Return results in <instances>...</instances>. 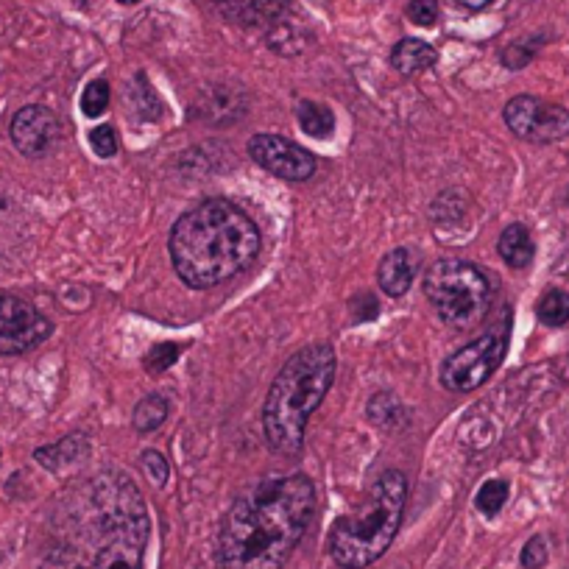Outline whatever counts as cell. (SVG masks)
Returning a JSON list of instances; mask_svg holds the SVG:
<instances>
[{"mask_svg":"<svg viewBox=\"0 0 569 569\" xmlns=\"http://www.w3.org/2000/svg\"><path fill=\"white\" fill-rule=\"evenodd\" d=\"M316 508L305 475H268L229 508L218 539L224 569H282L302 542Z\"/></svg>","mask_w":569,"mask_h":569,"instance_id":"7a4b0ae2","label":"cell"},{"mask_svg":"<svg viewBox=\"0 0 569 569\" xmlns=\"http://www.w3.org/2000/svg\"><path fill=\"white\" fill-rule=\"evenodd\" d=\"M539 318L547 327H564L569 321V293L547 291L539 302Z\"/></svg>","mask_w":569,"mask_h":569,"instance_id":"ac0fdd59","label":"cell"},{"mask_svg":"<svg viewBox=\"0 0 569 569\" xmlns=\"http://www.w3.org/2000/svg\"><path fill=\"white\" fill-rule=\"evenodd\" d=\"M310 3H316V6H327V0H310Z\"/></svg>","mask_w":569,"mask_h":569,"instance_id":"f546056e","label":"cell"},{"mask_svg":"<svg viewBox=\"0 0 569 569\" xmlns=\"http://www.w3.org/2000/svg\"><path fill=\"white\" fill-rule=\"evenodd\" d=\"M140 461H143V469H146V475L151 477L154 486H165V483H168L171 466H168V461H165L157 450H146L140 455Z\"/></svg>","mask_w":569,"mask_h":569,"instance_id":"cb8c5ba5","label":"cell"},{"mask_svg":"<svg viewBox=\"0 0 569 569\" xmlns=\"http://www.w3.org/2000/svg\"><path fill=\"white\" fill-rule=\"evenodd\" d=\"M547 564V544L542 536H533L525 547H522V567L539 569Z\"/></svg>","mask_w":569,"mask_h":569,"instance_id":"484cf974","label":"cell"},{"mask_svg":"<svg viewBox=\"0 0 569 569\" xmlns=\"http://www.w3.org/2000/svg\"><path fill=\"white\" fill-rule=\"evenodd\" d=\"M408 500V480L399 469H388L374 480L363 503L335 522L330 533L332 558L346 569L374 564L397 536Z\"/></svg>","mask_w":569,"mask_h":569,"instance_id":"5b68a950","label":"cell"},{"mask_svg":"<svg viewBox=\"0 0 569 569\" xmlns=\"http://www.w3.org/2000/svg\"><path fill=\"white\" fill-rule=\"evenodd\" d=\"M148 536L146 500L132 477L98 472L62 497L40 569H143Z\"/></svg>","mask_w":569,"mask_h":569,"instance_id":"6da1fadb","label":"cell"},{"mask_svg":"<svg viewBox=\"0 0 569 569\" xmlns=\"http://www.w3.org/2000/svg\"><path fill=\"white\" fill-rule=\"evenodd\" d=\"M249 154L260 168L285 182H307L316 173V157L279 134H254L249 140Z\"/></svg>","mask_w":569,"mask_h":569,"instance_id":"30bf717a","label":"cell"},{"mask_svg":"<svg viewBox=\"0 0 569 569\" xmlns=\"http://www.w3.org/2000/svg\"><path fill=\"white\" fill-rule=\"evenodd\" d=\"M436 59H438V53L430 42L413 40V37L397 42V48L391 51V65H394V70L402 73V76H416V73H424L427 67L436 65Z\"/></svg>","mask_w":569,"mask_h":569,"instance_id":"4fadbf2b","label":"cell"},{"mask_svg":"<svg viewBox=\"0 0 569 569\" xmlns=\"http://www.w3.org/2000/svg\"><path fill=\"white\" fill-rule=\"evenodd\" d=\"M497 252L503 257L505 263L514 265V268H525L533 260V238L530 232L522 224H511L508 229H503L500 235V243H497Z\"/></svg>","mask_w":569,"mask_h":569,"instance_id":"9a60e30c","label":"cell"},{"mask_svg":"<svg viewBox=\"0 0 569 569\" xmlns=\"http://www.w3.org/2000/svg\"><path fill=\"white\" fill-rule=\"evenodd\" d=\"M179 355H182V346H179V344H157L146 355V360H143V366H146V369L151 371V374H159V371L171 369L173 363L179 360Z\"/></svg>","mask_w":569,"mask_h":569,"instance_id":"44dd1931","label":"cell"},{"mask_svg":"<svg viewBox=\"0 0 569 569\" xmlns=\"http://www.w3.org/2000/svg\"><path fill=\"white\" fill-rule=\"evenodd\" d=\"M168 249L179 279L207 291L252 263L260 252V232L238 204L207 199L176 221Z\"/></svg>","mask_w":569,"mask_h":569,"instance_id":"3957f363","label":"cell"},{"mask_svg":"<svg viewBox=\"0 0 569 569\" xmlns=\"http://www.w3.org/2000/svg\"><path fill=\"white\" fill-rule=\"evenodd\" d=\"M48 335L51 321L37 307L20 296L0 293V355H23Z\"/></svg>","mask_w":569,"mask_h":569,"instance_id":"9c48e42d","label":"cell"},{"mask_svg":"<svg viewBox=\"0 0 569 569\" xmlns=\"http://www.w3.org/2000/svg\"><path fill=\"white\" fill-rule=\"evenodd\" d=\"M377 282L388 296H405L413 285V263L408 249H394L383 257Z\"/></svg>","mask_w":569,"mask_h":569,"instance_id":"7c38bea8","label":"cell"},{"mask_svg":"<svg viewBox=\"0 0 569 569\" xmlns=\"http://www.w3.org/2000/svg\"><path fill=\"white\" fill-rule=\"evenodd\" d=\"M90 146L98 157H115L118 154V134L112 126H95L93 132H90Z\"/></svg>","mask_w":569,"mask_h":569,"instance_id":"7402d4cb","label":"cell"},{"mask_svg":"<svg viewBox=\"0 0 569 569\" xmlns=\"http://www.w3.org/2000/svg\"><path fill=\"white\" fill-rule=\"evenodd\" d=\"M505 500H508V483L505 480H486L480 486V491H477L475 505L483 517H497Z\"/></svg>","mask_w":569,"mask_h":569,"instance_id":"d6986e66","label":"cell"},{"mask_svg":"<svg viewBox=\"0 0 569 569\" xmlns=\"http://www.w3.org/2000/svg\"><path fill=\"white\" fill-rule=\"evenodd\" d=\"M536 45H539V40L533 42H514V45H508L503 51V65L505 67H522L528 65L530 59H533V53H536Z\"/></svg>","mask_w":569,"mask_h":569,"instance_id":"4316f807","label":"cell"},{"mask_svg":"<svg viewBox=\"0 0 569 569\" xmlns=\"http://www.w3.org/2000/svg\"><path fill=\"white\" fill-rule=\"evenodd\" d=\"M505 349H508V338H505L503 330L480 335L477 341L452 352L450 358L441 363V385L447 391H455V394L475 391L500 369Z\"/></svg>","mask_w":569,"mask_h":569,"instance_id":"52a82bcc","label":"cell"},{"mask_svg":"<svg viewBox=\"0 0 569 569\" xmlns=\"http://www.w3.org/2000/svg\"><path fill=\"white\" fill-rule=\"evenodd\" d=\"M59 120L48 106H23L12 120V143L23 157H45L59 143Z\"/></svg>","mask_w":569,"mask_h":569,"instance_id":"8fae6325","label":"cell"},{"mask_svg":"<svg viewBox=\"0 0 569 569\" xmlns=\"http://www.w3.org/2000/svg\"><path fill=\"white\" fill-rule=\"evenodd\" d=\"M505 126L528 143H556L569 134V112L533 95L511 98L503 112Z\"/></svg>","mask_w":569,"mask_h":569,"instance_id":"ba28073f","label":"cell"},{"mask_svg":"<svg viewBox=\"0 0 569 569\" xmlns=\"http://www.w3.org/2000/svg\"><path fill=\"white\" fill-rule=\"evenodd\" d=\"M369 416L371 422L377 424H394L391 419H397L399 416L397 399L391 397V394H377V397L369 402Z\"/></svg>","mask_w":569,"mask_h":569,"instance_id":"603a6c76","label":"cell"},{"mask_svg":"<svg viewBox=\"0 0 569 569\" xmlns=\"http://www.w3.org/2000/svg\"><path fill=\"white\" fill-rule=\"evenodd\" d=\"M424 296L447 327L466 330L486 316L494 288L477 265L458 257H441L424 274Z\"/></svg>","mask_w":569,"mask_h":569,"instance_id":"8992f818","label":"cell"},{"mask_svg":"<svg viewBox=\"0 0 569 569\" xmlns=\"http://www.w3.org/2000/svg\"><path fill=\"white\" fill-rule=\"evenodd\" d=\"M455 3L469 9V12H483V9H489L491 3H497V0H455Z\"/></svg>","mask_w":569,"mask_h":569,"instance_id":"83f0119b","label":"cell"},{"mask_svg":"<svg viewBox=\"0 0 569 569\" xmlns=\"http://www.w3.org/2000/svg\"><path fill=\"white\" fill-rule=\"evenodd\" d=\"M106 106H109V84L104 79L90 81L81 95V112L87 118H98V115H104Z\"/></svg>","mask_w":569,"mask_h":569,"instance_id":"ffe728a7","label":"cell"},{"mask_svg":"<svg viewBox=\"0 0 569 569\" xmlns=\"http://www.w3.org/2000/svg\"><path fill=\"white\" fill-rule=\"evenodd\" d=\"M87 452H90L87 438L70 436V438H62V441H56V444H51V447H42V450H37L34 452V458H37L45 469L59 472V469H65V466H76L79 461H84V458H87Z\"/></svg>","mask_w":569,"mask_h":569,"instance_id":"5bb4252c","label":"cell"},{"mask_svg":"<svg viewBox=\"0 0 569 569\" xmlns=\"http://www.w3.org/2000/svg\"><path fill=\"white\" fill-rule=\"evenodd\" d=\"M168 411H171V405H168L165 397H159V394L143 397L137 402V408H134V427L140 433H151V430H157L159 424L168 419Z\"/></svg>","mask_w":569,"mask_h":569,"instance_id":"e0dca14e","label":"cell"},{"mask_svg":"<svg viewBox=\"0 0 569 569\" xmlns=\"http://www.w3.org/2000/svg\"><path fill=\"white\" fill-rule=\"evenodd\" d=\"M335 380V352L327 344L299 349L282 369L263 405V430L277 455H296L305 444L307 419Z\"/></svg>","mask_w":569,"mask_h":569,"instance_id":"277c9868","label":"cell"},{"mask_svg":"<svg viewBox=\"0 0 569 569\" xmlns=\"http://www.w3.org/2000/svg\"><path fill=\"white\" fill-rule=\"evenodd\" d=\"M296 118H299L302 132L316 137V140H330L332 132H335L332 112L324 104H316V101H302L299 109H296Z\"/></svg>","mask_w":569,"mask_h":569,"instance_id":"2e32d148","label":"cell"},{"mask_svg":"<svg viewBox=\"0 0 569 569\" xmlns=\"http://www.w3.org/2000/svg\"><path fill=\"white\" fill-rule=\"evenodd\" d=\"M118 3H123V6H134V3H140V0H118Z\"/></svg>","mask_w":569,"mask_h":569,"instance_id":"f1b7e54d","label":"cell"},{"mask_svg":"<svg viewBox=\"0 0 569 569\" xmlns=\"http://www.w3.org/2000/svg\"><path fill=\"white\" fill-rule=\"evenodd\" d=\"M408 17H411V23L422 28L436 26L438 0H411V3H408Z\"/></svg>","mask_w":569,"mask_h":569,"instance_id":"d4e9b609","label":"cell"}]
</instances>
